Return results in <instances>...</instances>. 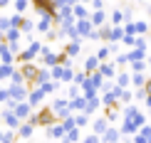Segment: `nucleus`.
Here are the masks:
<instances>
[{"label": "nucleus", "instance_id": "nucleus-1", "mask_svg": "<svg viewBox=\"0 0 151 143\" xmlns=\"http://www.w3.org/2000/svg\"><path fill=\"white\" fill-rule=\"evenodd\" d=\"M94 131H97V133H106V121L104 119H97V121H94Z\"/></svg>", "mask_w": 151, "mask_h": 143}, {"label": "nucleus", "instance_id": "nucleus-2", "mask_svg": "<svg viewBox=\"0 0 151 143\" xmlns=\"http://www.w3.org/2000/svg\"><path fill=\"white\" fill-rule=\"evenodd\" d=\"M42 96H45V91H42V89L32 91V96H30V104H40V101H42Z\"/></svg>", "mask_w": 151, "mask_h": 143}, {"label": "nucleus", "instance_id": "nucleus-3", "mask_svg": "<svg viewBox=\"0 0 151 143\" xmlns=\"http://www.w3.org/2000/svg\"><path fill=\"white\" fill-rule=\"evenodd\" d=\"M10 94L15 96V99H22V96H25V86H12V89H10Z\"/></svg>", "mask_w": 151, "mask_h": 143}, {"label": "nucleus", "instance_id": "nucleus-4", "mask_svg": "<svg viewBox=\"0 0 151 143\" xmlns=\"http://www.w3.org/2000/svg\"><path fill=\"white\" fill-rule=\"evenodd\" d=\"M116 136H119L116 131H106L104 133V143H116Z\"/></svg>", "mask_w": 151, "mask_h": 143}, {"label": "nucleus", "instance_id": "nucleus-5", "mask_svg": "<svg viewBox=\"0 0 151 143\" xmlns=\"http://www.w3.org/2000/svg\"><path fill=\"white\" fill-rule=\"evenodd\" d=\"M30 133H32V123H25V126H20V136H22V138H27Z\"/></svg>", "mask_w": 151, "mask_h": 143}, {"label": "nucleus", "instance_id": "nucleus-6", "mask_svg": "<svg viewBox=\"0 0 151 143\" xmlns=\"http://www.w3.org/2000/svg\"><path fill=\"white\" fill-rule=\"evenodd\" d=\"M99 74H104V77H111V74H114V67H111V64H102Z\"/></svg>", "mask_w": 151, "mask_h": 143}, {"label": "nucleus", "instance_id": "nucleus-7", "mask_svg": "<svg viewBox=\"0 0 151 143\" xmlns=\"http://www.w3.org/2000/svg\"><path fill=\"white\" fill-rule=\"evenodd\" d=\"M92 22H94V25H102V22H104V12H94V15H92Z\"/></svg>", "mask_w": 151, "mask_h": 143}, {"label": "nucleus", "instance_id": "nucleus-8", "mask_svg": "<svg viewBox=\"0 0 151 143\" xmlns=\"http://www.w3.org/2000/svg\"><path fill=\"white\" fill-rule=\"evenodd\" d=\"M97 62H99L97 57H92V59H87V64H84V67H87V72H92V69H97Z\"/></svg>", "mask_w": 151, "mask_h": 143}, {"label": "nucleus", "instance_id": "nucleus-9", "mask_svg": "<svg viewBox=\"0 0 151 143\" xmlns=\"http://www.w3.org/2000/svg\"><path fill=\"white\" fill-rule=\"evenodd\" d=\"M79 52V45L77 42H72V45H67V54H77Z\"/></svg>", "mask_w": 151, "mask_h": 143}, {"label": "nucleus", "instance_id": "nucleus-10", "mask_svg": "<svg viewBox=\"0 0 151 143\" xmlns=\"http://www.w3.org/2000/svg\"><path fill=\"white\" fill-rule=\"evenodd\" d=\"M122 20H124V15H122V12H114V15H111V22H114V25H119Z\"/></svg>", "mask_w": 151, "mask_h": 143}, {"label": "nucleus", "instance_id": "nucleus-11", "mask_svg": "<svg viewBox=\"0 0 151 143\" xmlns=\"http://www.w3.org/2000/svg\"><path fill=\"white\" fill-rule=\"evenodd\" d=\"M129 84V74H122V77H119V86H127Z\"/></svg>", "mask_w": 151, "mask_h": 143}, {"label": "nucleus", "instance_id": "nucleus-12", "mask_svg": "<svg viewBox=\"0 0 151 143\" xmlns=\"http://www.w3.org/2000/svg\"><path fill=\"white\" fill-rule=\"evenodd\" d=\"M84 143H99V138H97V136H89V138H87Z\"/></svg>", "mask_w": 151, "mask_h": 143}]
</instances>
